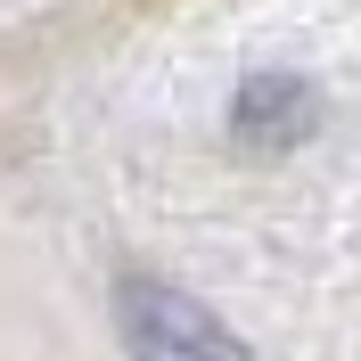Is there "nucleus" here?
<instances>
[{
    "label": "nucleus",
    "mask_w": 361,
    "mask_h": 361,
    "mask_svg": "<svg viewBox=\"0 0 361 361\" xmlns=\"http://www.w3.org/2000/svg\"><path fill=\"white\" fill-rule=\"evenodd\" d=\"M115 329H123V353L132 361H255L189 288L140 279V271L115 288Z\"/></svg>",
    "instance_id": "obj_1"
},
{
    "label": "nucleus",
    "mask_w": 361,
    "mask_h": 361,
    "mask_svg": "<svg viewBox=\"0 0 361 361\" xmlns=\"http://www.w3.org/2000/svg\"><path fill=\"white\" fill-rule=\"evenodd\" d=\"M230 123H238L247 148H295V140L320 123V99H312V82H295V74H247Z\"/></svg>",
    "instance_id": "obj_2"
}]
</instances>
